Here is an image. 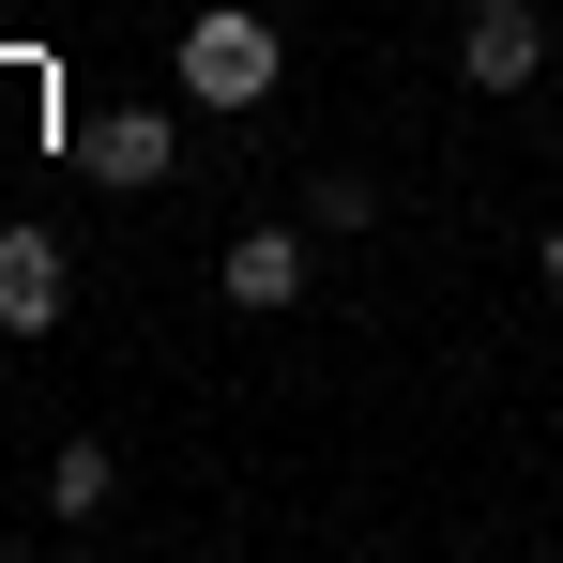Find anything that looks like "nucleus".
<instances>
[{
    "instance_id": "1",
    "label": "nucleus",
    "mask_w": 563,
    "mask_h": 563,
    "mask_svg": "<svg viewBox=\"0 0 563 563\" xmlns=\"http://www.w3.org/2000/svg\"><path fill=\"white\" fill-rule=\"evenodd\" d=\"M168 77H184V107H275L289 77V46H275V15H244V0H213V15H184V46H168Z\"/></svg>"
},
{
    "instance_id": "2",
    "label": "nucleus",
    "mask_w": 563,
    "mask_h": 563,
    "mask_svg": "<svg viewBox=\"0 0 563 563\" xmlns=\"http://www.w3.org/2000/svg\"><path fill=\"white\" fill-rule=\"evenodd\" d=\"M457 77L472 92H533V77H549V15H533V0H472L457 15Z\"/></svg>"
},
{
    "instance_id": "3",
    "label": "nucleus",
    "mask_w": 563,
    "mask_h": 563,
    "mask_svg": "<svg viewBox=\"0 0 563 563\" xmlns=\"http://www.w3.org/2000/svg\"><path fill=\"white\" fill-rule=\"evenodd\" d=\"M77 168L122 184V198H153L168 168H184V122H168V107H107V122H77Z\"/></svg>"
},
{
    "instance_id": "4",
    "label": "nucleus",
    "mask_w": 563,
    "mask_h": 563,
    "mask_svg": "<svg viewBox=\"0 0 563 563\" xmlns=\"http://www.w3.org/2000/svg\"><path fill=\"white\" fill-rule=\"evenodd\" d=\"M77 305V260H62V229H0V335H46Z\"/></svg>"
},
{
    "instance_id": "5",
    "label": "nucleus",
    "mask_w": 563,
    "mask_h": 563,
    "mask_svg": "<svg viewBox=\"0 0 563 563\" xmlns=\"http://www.w3.org/2000/svg\"><path fill=\"white\" fill-rule=\"evenodd\" d=\"M213 289H229L244 320H275V305H305V229H229V260H213Z\"/></svg>"
},
{
    "instance_id": "6",
    "label": "nucleus",
    "mask_w": 563,
    "mask_h": 563,
    "mask_svg": "<svg viewBox=\"0 0 563 563\" xmlns=\"http://www.w3.org/2000/svg\"><path fill=\"white\" fill-rule=\"evenodd\" d=\"M305 229H351V244H366V229H380V184H366V168H320V184H305Z\"/></svg>"
},
{
    "instance_id": "7",
    "label": "nucleus",
    "mask_w": 563,
    "mask_h": 563,
    "mask_svg": "<svg viewBox=\"0 0 563 563\" xmlns=\"http://www.w3.org/2000/svg\"><path fill=\"white\" fill-rule=\"evenodd\" d=\"M46 503L92 518V503H107V442H62V457H46Z\"/></svg>"
},
{
    "instance_id": "8",
    "label": "nucleus",
    "mask_w": 563,
    "mask_h": 563,
    "mask_svg": "<svg viewBox=\"0 0 563 563\" xmlns=\"http://www.w3.org/2000/svg\"><path fill=\"white\" fill-rule=\"evenodd\" d=\"M533 275H549V305H563V229H549V244H533Z\"/></svg>"
}]
</instances>
